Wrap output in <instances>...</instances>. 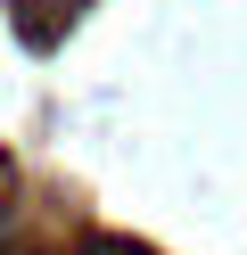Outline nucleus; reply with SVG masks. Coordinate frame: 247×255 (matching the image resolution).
<instances>
[{"mask_svg":"<svg viewBox=\"0 0 247 255\" xmlns=\"http://www.w3.org/2000/svg\"><path fill=\"white\" fill-rule=\"evenodd\" d=\"M99 255H132V247H99Z\"/></svg>","mask_w":247,"mask_h":255,"instance_id":"1","label":"nucleus"}]
</instances>
